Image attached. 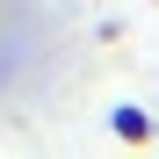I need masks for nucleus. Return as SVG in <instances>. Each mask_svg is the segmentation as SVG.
Returning <instances> with one entry per match:
<instances>
[{"mask_svg": "<svg viewBox=\"0 0 159 159\" xmlns=\"http://www.w3.org/2000/svg\"><path fill=\"white\" fill-rule=\"evenodd\" d=\"M109 130H116L123 145H159V123L145 109H109Z\"/></svg>", "mask_w": 159, "mask_h": 159, "instance_id": "nucleus-1", "label": "nucleus"}]
</instances>
